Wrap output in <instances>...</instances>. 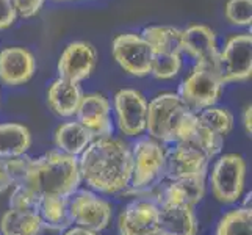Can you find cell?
<instances>
[{"label": "cell", "instance_id": "obj_1", "mask_svg": "<svg viewBox=\"0 0 252 235\" xmlns=\"http://www.w3.org/2000/svg\"><path fill=\"white\" fill-rule=\"evenodd\" d=\"M80 177L99 195L124 193L132 177L130 146L119 138H94L79 157Z\"/></svg>", "mask_w": 252, "mask_h": 235}, {"label": "cell", "instance_id": "obj_2", "mask_svg": "<svg viewBox=\"0 0 252 235\" xmlns=\"http://www.w3.org/2000/svg\"><path fill=\"white\" fill-rule=\"evenodd\" d=\"M79 160L58 149L49 151L41 157H29L27 168L21 184L27 185L38 195L69 198L80 187Z\"/></svg>", "mask_w": 252, "mask_h": 235}, {"label": "cell", "instance_id": "obj_3", "mask_svg": "<svg viewBox=\"0 0 252 235\" xmlns=\"http://www.w3.org/2000/svg\"><path fill=\"white\" fill-rule=\"evenodd\" d=\"M196 121V113L185 105L177 93H161L147 103L146 130L161 144L185 143Z\"/></svg>", "mask_w": 252, "mask_h": 235}, {"label": "cell", "instance_id": "obj_4", "mask_svg": "<svg viewBox=\"0 0 252 235\" xmlns=\"http://www.w3.org/2000/svg\"><path fill=\"white\" fill-rule=\"evenodd\" d=\"M132 154V177L124 193H132L138 198L149 199L164 177V154L163 144L151 136H141L130 146Z\"/></svg>", "mask_w": 252, "mask_h": 235}, {"label": "cell", "instance_id": "obj_5", "mask_svg": "<svg viewBox=\"0 0 252 235\" xmlns=\"http://www.w3.org/2000/svg\"><path fill=\"white\" fill-rule=\"evenodd\" d=\"M152 49L151 75L158 80L174 78L182 69V30L171 25H149L141 33Z\"/></svg>", "mask_w": 252, "mask_h": 235}, {"label": "cell", "instance_id": "obj_6", "mask_svg": "<svg viewBox=\"0 0 252 235\" xmlns=\"http://www.w3.org/2000/svg\"><path fill=\"white\" fill-rule=\"evenodd\" d=\"M67 212L72 226L99 234L111 223L113 207L95 191L79 188L67 198Z\"/></svg>", "mask_w": 252, "mask_h": 235}, {"label": "cell", "instance_id": "obj_7", "mask_svg": "<svg viewBox=\"0 0 252 235\" xmlns=\"http://www.w3.org/2000/svg\"><path fill=\"white\" fill-rule=\"evenodd\" d=\"M246 185V162L238 154H224L213 163L210 187L216 201L235 204Z\"/></svg>", "mask_w": 252, "mask_h": 235}, {"label": "cell", "instance_id": "obj_8", "mask_svg": "<svg viewBox=\"0 0 252 235\" xmlns=\"http://www.w3.org/2000/svg\"><path fill=\"white\" fill-rule=\"evenodd\" d=\"M222 82L213 67L197 66L182 80L179 86V98L194 113L216 105L222 93Z\"/></svg>", "mask_w": 252, "mask_h": 235}, {"label": "cell", "instance_id": "obj_9", "mask_svg": "<svg viewBox=\"0 0 252 235\" xmlns=\"http://www.w3.org/2000/svg\"><path fill=\"white\" fill-rule=\"evenodd\" d=\"M215 71L222 85L245 82L252 74V34L238 33L225 41L220 50Z\"/></svg>", "mask_w": 252, "mask_h": 235}, {"label": "cell", "instance_id": "obj_10", "mask_svg": "<svg viewBox=\"0 0 252 235\" xmlns=\"http://www.w3.org/2000/svg\"><path fill=\"white\" fill-rule=\"evenodd\" d=\"M111 54L127 74L133 77H146L151 74L152 49L141 34H118L111 42Z\"/></svg>", "mask_w": 252, "mask_h": 235}, {"label": "cell", "instance_id": "obj_11", "mask_svg": "<svg viewBox=\"0 0 252 235\" xmlns=\"http://www.w3.org/2000/svg\"><path fill=\"white\" fill-rule=\"evenodd\" d=\"M115 116L119 132L124 136H140L146 132L147 123V101L133 88L119 90L115 94Z\"/></svg>", "mask_w": 252, "mask_h": 235}, {"label": "cell", "instance_id": "obj_12", "mask_svg": "<svg viewBox=\"0 0 252 235\" xmlns=\"http://www.w3.org/2000/svg\"><path fill=\"white\" fill-rule=\"evenodd\" d=\"M210 160L196 146L189 143H176L164 154V177L166 180L185 177H207Z\"/></svg>", "mask_w": 252, "mask_h": 235}, {"label": "cell", "instance_id": "obj_13", "mask_svg": "<svg viewBox=\"0 0 252 235\" xmlns=\"http://www.w3.org/2000/svg\"><path fill=\"white\" fill-rule=\"evenodd\" d=\"M207 177H185L176 180H164L152 191L151 201L161 205H197L205 196Z\"/></svg>", "mask_w": 252, "mask_h": 235}, {"label": "cell", "instance_id": "obj_14", "mask_svg": "<svg viewBox=\"0 0 252 235\" xmlns=\"http://www.w3.org/2000/svg\"><path fill=\"white\" fill-rule=\"evenodd\" d=\"M95 65H97V52L94 46L85 41H74L62 52L57 71L60 78L80 83L94 72Z\"/></svg>", "mask_w": 252, "mask_h": 235}, {"label": "cell", "instance_id": "obj_15", "mask_svg": "<svg viewBox=\"0 0 252 235\" xmlns=\"http://www.w3.org/2000/svg\"><path fill=\"white\" fill-rule=\"evenodd\" d=\"M158 231V205L151 199L130 201L118 218L119 235H151Z\"/></svg>", "mask_w": 252, "mask_h": 235}, {"label": "cell", "instance_id": "obj_16", "mask_svg": "<svg viewBox=\"0 0 252 235\" xmlns=\"http://www.w3.org/2000/svg\"><path fill=\"white\" fill-rule=\"evenodd\" d=\"M182 52L194 60V65L213 67L220 55L215 32L202 24L189 25L182 30Z\"/></svg>", "mask_w": 252, "mask_h": 235}, {"label": "cell", "instance_id": "obj_17", "mask_svg": "<svg viewBox=\"0 0 252 235\" xmlns=\"http://www.w3.org/2000/svg\"><path fill=\"white\" fill-rule=\"evenodd\" d=\"M75 116L82 126L90 130L94 138H107L113 135L111 103L105 96L99 93L83 94Z\"/></svg>", "mask_w": 252, "mask_h": 235}, {"label": "cell", "instance_id": "obj_18", "mask_svg": "<svg viewBox=\"0 0 252 235\" xmlns=\"http://www.w3.org/2000/svg\"><path fill=\"white\" fill-rule=\"evenodd\" d=\"M36 72V58L25 47L0 50V82L6 86L27 83Z\"/></svg>", "mask_w": 252, "mask_h": 235}, {"label": "cell", "instance_id": "obj_19", "mask_svg": "<svg viewBox=\"0 0 252 235\" xmlns=\"http://www.w3.org/2000/svg\"><path fill=\"white\" fill-rule=\"evenodd\" d=\"M83 99V91L79 83L57 78L50 83L47 90V103L50 110L60 118L75 116Z\"/></svg>", "mask_w": 252, "mask_h": 235}, {"label": "cell", "instance_id": "obj_20", "mask_svg": "<svg viewBox=\"0 0 252 235\" xmlns=\"http://www.w3.org/2000/svg\"><path fill=\"white\" fill-rule=\"evenodd\" d=\"M158 231L164 235H197L199 223L193 207L161 205L158 207Z\"/></svg>", "mask_w": 252, "mask_h": 235}, {"label": "cell", "instance_id": "obj_21", "mask_svg": "<svg viewBox=\"0 0 252 235\" xmlns=\"http://www.w3.org/2000/svg\"><path fill=\"white\" fill-rule=\"evenodd\" d=\"M93 140V134L79 121H69V123L58 126L54 135L57 149L66 155L75 157V159H79Z\"/></svg>", "mask_w": 252, "mask_h": 235}, {"label": "cell", "instance_id": "obj_22", "mask_svg": "<svg viewBox=\"0 0 252 235\" xmlns=\"http://www.w3.org/2000/svg\"><path fill=\"white\" fill-rule=\"evenodd\" d=\"M38 215L42 223V229L50 232L64 234L72 228L67 212V198L63 196H41V202L38 208Z\"/></svg>", "mask_w": 252, "mask_h": 235}, {"label": "cell", "instance_id": "obj_23", "mask_svg": "<svg viewBox=\"0 0 252 235\" xmlns=\"http://www.w3.org/2000/svg\"><path fill=\"white\" fill-rule=\"evenodd\" d=\"M32 146L30 130L16 123L0 124V157L16 159L25 155Z\"/></svg>", "mask_w": 252, "mask_h": 235}, {"label": "cell", "instance_id": "obj_24", "mask_svg": "<svg viewBox=\"0 0 252 235\" xmlns=\"http://www.w3.org/2000/svg\"><path fill=\"white\" fill-rule=\"evenodd\" d=\"M41 231V218L34 212L8 208L0 220V234L2 235H39Z\"/></svg>", "mask_w": 252, "mask_h": 235}, {"label": "cell", "instance_id": "obj_25", "mask_svg": "<svg viewBox=\"0 0 252 235\" xmlns=\"http://www.w3.org/2000/svg\"><path fill=\"white\" fill-rule=\"evenodd\" d=\"M215 235H252L251 205H241L221 216Z\"/></svg>", "mask_w": 252, "mask_h": 235}, {"label": "cell", "instance_id": "obj_26", "mask_svg": "<svg viewBox=\"0 0 252 235\" xmlns=\"http://www.w3.org/2000/svg\"><path fill=\"white\" fill-rule=\"evenodd\" d=\"M196 116L199 124H202L205 129H208L215 135L224 138V140L233 129V115L224 107H208L196 113Z\"/></svg>", "mask_w": 252, "mask_h": 235}, {"label": "cell", "instance_id": "obj_27", "mask_svg": "<svg viewBox=\"0 0 252 235\" xmlns=\"http://www.w3.org/2000/svg\"><path fill=\"white\" fill-rule=\"evenodd\" d=\"M29 157H16V159H5L0 157V195L10 188L19 185L24 179V172L27 168Z\"/></svg>", "mask_w": 252, "mask_h": 235}, {"label": "cell", "instance_id": "obj_28", "mask_svg": "<svg viewBox=\"0 0 252 235\" xmlns=\"http://www.w3.org/2000/svg\"><path fill=\"white\" fill-rule=\"evenodd\" d=\"M41 202V195L32 190L27 185H16L11 190L10 199H8V205L13 210H24V212H34L38 213Z\"/></svg>", "mask_w": 252, "mask_h": 235}, {"label": "cell", "instance_id": "obj_29", "mask_svg": "<svg viewBox=\"0 0 252 235\" xmlns=\"http://www.w3.org/2000/svg\"><path fill=\"white\" fill-rule=\"evenodd\" d=\"M224 14L232 25L249 27L252 22V0H227Z\"/></svg>", "mask_w": 252, "mask_h": 235}, {"label": "cell", "instance_id": "obj_30", "mask_svg": "<svg viewBox=\"0 0 252 235\" xmlns=\"http://www.w3.org/2000/svg\"><path fill=\"white\" fill-rule=\"evenodd\" d=\"M11 2L14 5L17 16L24 17V19H30V17H34L41 11L46 0H11Z\"/></svg>", "mask_w": 252, "mask_h": 235}, {"label": "cell", "instance_id": "obj_31", "mask_svg": "<svg viewBox=\"0 0 252 235\" xmlns=\"http://www.w3.org/2000/svg\"><path fill=\"white\" fill-rule=\"evenodd\" d=\"M17 13L11 0H0V30L10 29L16 22Z\"/></svg>", "mask_w": 252, "mask_h": 235}, {"label": "cell", "instance_id": "obj_32", "mask_svg": "<svg viewBox=\"0 0 252 235\" xmlns=\"http://www.w3.org/2000/svg\"><path fill=\"white\" fill-rule=\"evenodd\" d=\"M251 121H252V108L251 105H248L245 108V111H243V127H245L246 130V134L251 135L252 132V124H251Z\"/></svg>", "mask_w": 252, "mask_h": 235}, {"label": "cell", "instance_id": "obj_33", "mask_svg": "<svg viewBox=\"0 0 252 235\" xmlns=\"http://www.w3.org/2000/svg\"><path fill=\"white\" fill-rule=\"evenodd\" d=\"M63 235H97V234H93L90 231H85V229H80V228H75V226H72V228L67 229Z\"/></svg>", "mask_w": 252, "mask_h": 235}, {"label": "cell", "instance_id": "obj_34", "mask_svg": "<svg viewBox=\"0 0 252 235\" xmlns=\"http://www.w3.org/2000/svg\"><path fill=\"white\" fill-rule=\"evenodd\" d=\"M151 235H164V234L160 232V231H157V232H154V234H151Z\"/></svg>", "mask_w": 252, "mask_h": 235}, {"label": "cell", "instance_id": "obj_35", "mask_svg": "<svg viewBox=\"0 0 252 235\" xmlns=\"http://www.w3.org/2000/svg\"><path fill=\"white\" fill-rule=\"evenodd\" d=\"M60 2H66V0H60Z\"/></svg>", "mask_w": 252, "mask_h": 235}, {"label": "cell", "instance_id": "obj_36", "mask_svg": "<svg viewBox=\"0 0 252 235\" xmlns=\"http://www.w3.org/2000/svg\"><path fill=\"white\" fill-rule=\"evenodd\" d=\"M0 235H2V234H0Z\"/></svg>", "mask_w": 252, "mask_h": 235}]
</instances>
